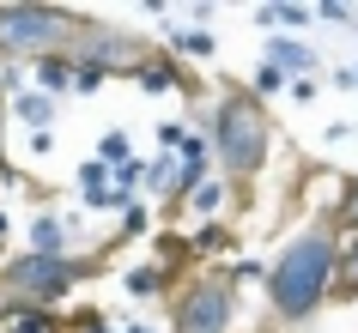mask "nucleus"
<instances>
[{"label":"nucleus","mask_w":358,"mask_h":333,"mask_svg":"<svg viewBox=\"0 0 358 333\" xmlns=\"http://www.w3.org/2000/svg\"><path fill=\"white\" fill-rule=\"evenodd\" d=\"M340 249H346V237L328 219L303 224L298 237H285V249L273 255V267L262 279V303L280 327H298L328 297H340Z\"/></svg>","instance_id":"nucleus-1"},{"label":"nucleus","mask_w":358,"mask_h":333,"mask_svg":"<svg viewBox=\"0 0 358 333\" xmlns=\"http://www.w3.org/2000/svg\"><path fill=\"white\" fill-rule=\"evenodd\" d=\"M207 140H213V164L225 182H255L273 158V121L267 103L249 85H225L207 110Z\"/></svg>","instance_id":"nucleus-2"},{"label":"nucleus","mask_w":358,"mask_h":333,"mask_svg":"<svg viewBox=\"0 0 358 333\" xmlns=\"http://www.w3.org/2000/svg\"><path fill=\"white\" fill-rule=\"evenodd\" d=\"M85 31L73 6H37V0H13L0 6V67H37L49 55H67L73 37Z\"/></svg>","instance_id":"nucleus-3"},{"label":"nucleus","mask_w":358,"mask_h":333,"mask_svg":"<svg viewBox=\"0 0 358 333\" xmlns=\"http://www.w3.org/2000/svg\"><path fill=\"white\" fill-rule=\"evenodd\" d=\"M243 303V279L231 267H201L170 297V333H231Z\"/></svg>","instance_id":"nucleus-4"},{"label":"nucleus","mask_w":358,"mask_h":333,"mask_svg":"<svg viewBox=\"0 0 358 333\" xmlns=\"http://www.w3.org/2000/svg\"><path fill=\"white\" fill-rule=\"evenodd\" d=\"M85 273H92V260H79V255H31V249H19L6 260V273H0V303L61 309Z\"/></svg>","instance_id":"nucleus-5"},{"label":"nucleus","mask_w":358,"mask_h":333,"mask_svg":"<svg viewBox=\"0 0 358 333\" xmlns=\"http://www.w3.org/2000/svg\"><path fill=\"white\" fill-rule=\"evenodd\" d=\"M146 43L140 37H128V31H115V24H103V19H85V31L73 37V49H67V61L73 67H97L103 79H115V73H140L146 67Z\"/></svg>","instance_id":"nucleus-6"},{"label":"nucleus","mask_w":358,"mask_h":333,"mask_svg":"<svg viewBox=\"0 0 358 333\" xmlns=\"http://www.w3.org/2000/svg\"><path fill=\"white\" fill-rule=\"evenodd\" d=\"M55 97L49 91H37V85H13V97H6V115L19 121V128H31V133H49L55 128Z\"/></svg>","instance_id":"nucleus-7"},{"label":"nucleus","mask_w":358,"mask_h":333,"mask_svg":"<svg viewBox=\"0 0 358 333\" xmlns=\"http://www.w3.org/2000/svg\"><path fill=\"white\" fill-rule=\"evenodd\" d=\"M267 61H273L285 79H316L322 73V55L310 43H298V37H267Z\"/></svg>","instance_id":"nucleus-8"},{"label":"nucleus","mask_w":358,"mask_h":333,"mask_svg":"<svg viewBox=\"0 0 358 333\" xmlns=\"http://www.w3.org/2000/svg\"><path fill=\"white\" fill-rule=\"evenodd\" d=\"M79 194H85V206H92V212H122V200H115V170L97 164V158H85V164H79Z\"/></svg>","instance_id":"nucleus-9"},{"label":"nucleus","mask_w":358,"mask_h":333,"mask_svg":"<svg viewBox=\"0 0 358 333\" xmlns=\"http://www.w3.org/2000/svg\"><path fill=\"white\" fill-rule=\"evenodd\" d=\"M255 24H262L267 37H292L303 24H316V6H303V0H273V6H255Z\"/></svg>","instance_id":"nucleus-10"},{"label":"nucleus","mask_w":358,"mask_h":333,"mask_svg":"<svg viewBox=\"0 0 358 333\" xmlns=\"http://www.w3.org/2000/svg\"><path fill=\"white\" fill-rule=\"evenodd\" d=\"M0 321L6 333H67L61 309H31V303H0Z\"/></svg>","instance_id":"nucleus-11"},{"label":"nucleus","mask_w":358,"mask_h":333,"mask_svg":"<svg viewBox=\"0 0 358 333\" xmlns=\"http://www.w3.org/2000/svg\"><path fill=\"white\" fill-rule=\"evenodd\" d=\"M67 237H73V224L61 219V212H37L31 219V255H67Z\"/></svg>","instance_id":"nucleus-12"},{"label":"nucleus","mask_w":358,"mask_h":333,"mask_svg":"<svg viewBox=\"0 0 358 333\" xmlns=\"http://www.w3.org/2000/svg\"><path fill=\"white\" fill-rule=\"evenodd\" d=\"M31 85H37V91H49V97H61V91H73L79 85V67L67 55H49V61H37V67H31Z\"/></svg>","instance_id":"nucleus-13"},{"label":"nucleus","mask_w":358,"mask_h":333,"mask_svg":"<svg viewBox=\"0 0 358 333\" xmlns=\"http://www.w3.org/2000/svg\"><path fill=\"white\" fill-rule=\"evenodd\" d=\"M134 79H140L146 91H176V85H189V73H182L176 55H146V67H140Z\"/></svg>","instance_id":"nucleus-14"},{"label":"nucleus","mask_w":358,"mask_h":333,"mask_svg":"<svg viewBox=\"0 0 358 333\" xmlns=\"http://www.w3.org/2000/svg\"><path fill=\"white\" fill-rule=\"evenodd\" d=\"M176 285V273L170 267H158V260H146V267H128L122 273V291L128 297H158V291H170Z\"/></svg>","instance_id":"nucleus-15"},{"label":"nucleus","mask_w":358,"mask_h":333,"mask_svg":"<svg viewBox=\"0 0 358 333\" xmlns=\"http://www.w3.org/2000/svg\"><path fill=\"white\" fill-rule=\"evenodd\" d=\"M231 188H237V182H225V176H207V182L189 194V212H201V219L213 224V219H219V212L231 206Z\"/></svg>","instance_id":"nucleus-16"},{"label":"nucleus","mask_w":358,"mask_h":333,"mask_svg":"<svg viewBox=\"0 0 358 333\" xmlns=\"http://www.w3.org/2000/svg\"><path fill=\"white\" fill-rule=\"evenodd\" d=\"M170 55L176 61H207L213 55V37L201 24H170Z\"/></svg>","instance_id":"nucleus-17"},{"label":"nucleus","mask_w":358,"mask_h":333,"mask_svg":"<svg viewBox=\"0 0 358 333\" xmlns=\"http://www.w3.org/2000/svg\"><path fill=\"white\" fill-rule=\"evenodd\" d=\"M231 249H237V230H231L225 219H213V224L194 230V255L201 260H219V255H231Z\"/></svg>","instance_id":"nucleus-18"},{"label":"nucleus","mask_w":358,"mask_h":333,"mask_svg":"<svg viewBox=\"0 0 358 333\" xmlns=\"http://www.w3.org/2000/svg\"><path fill=\"white\" fill-rule=\"evenodd\" d=\"M328 224H334L340 237H358V176L340 182V200L328 206Z\"/></svg>","instance_id":"nucleus-19"},{"label":"nucleus","mask_w":358,"mask_h":333,"mask_svg":"<svg viewBox=\"0 0 358 333\" xmlns=\"http://www.w3.org/2000/svg\"><path fill=\"white\" fill-rule=\"evenodd\" d=\"M97 164H110V170H128V164H140V158H134V140H128L122 128H110L103 140H97Z\"/></svg>","instance_id":"nucleus-20"},{"label":"nucleus","mask_w":358,"mask_h":333,"mask_svg":"<svg viewBox=\"0 0 358 333\" xmlns=\"http://www.w3.org/2000/svg\"><path fill=\"white\" fill-rule=\"evenodd\" d=\"M194 260V237H182V230H158V267H189Z\"/></svg>","instance_id":"nucleus-21"},{"label":"nucleus","mask_w":358,"mask_h":333,"mask_svg":"<svg viewBox=\"0 0 358 333\" xmlns=\"http://www.w3.org/2000/svg\"><path fill=\"white\" fill-rule=\"evenodd\" d=\"M285 85H292V79H285L280 67H273V61H262V67H255V79H249V91L262 97V103H267L273 91H285Z\"/></svg>","instance_id":"nucleus-22"},{"label":"nucleus","mask_w":358,"mask_h":333,"mask_svg":"<svg viewBox=\"0 0 358 333\" xmlns=\"http://www.w3.org/2000/svg\"><path fill=\"white\" fill-rule=\"evenodd\" d=\"M340 297H358V237H346L340 249Z\"/></svg>","instance_id":"nucleus-23"},{"label":"nucleus","mask_w":358,"mask_h":333,"mask_svg":"<svg viewBox=\"0 0 358 333\" xmlns=\"http://www.w3.org/2000/svg\"><path fill=\"white\" fill-rule=\"evenodd\" d=\"M146 230H152V212L140 200H128V206H122V224H115V237H146Z\"/></svg>","instance_id":"nucleus-24"},{"label":"nucleus","mask_w":358,"mask_h":333,"mask_svg":"<svg viewBox=\"0 0 358 333\" xmlns=\"http://www.w3.org/2000/svg\"><path fill=\"white\" fill-rule=\"evenodd\" d=\"M182 140H189V128H182L176 115H164V121H158V146H164V151H182Z\"/></svg>","instance_id":"nucleus-25"},{"label":"nucleus","mask_w":358,"mask_h":333,"mask_svg":"<svg viewBox=\"0 0 358 333\" xmlns=\"http://www.w3.org/2000/svg\"><path fill=\"white\" fill-rule=\"evenodd\" d=\"M316 19H328V24H352V6H346V0H322Z\"/></svg>","instance_id":"nucleus-26"},{"label":"nucleus","mask_w":358,"mask_h":333,"mask_svg":"<svg viewBox=\"0 0 358 333\" xmlns=\"http://www.w3.org/2000/svg\"><path fill=\"white\" fill-rule=\"evenodd\" d=\"M122 333H158V327H146V321H122Z\"/></svg>","instance_id":"nucleus-27"},{"label":"nucleus","mask_w":358,"mask_h":333,"mask_svg":"<svg viewBox=\"0 0 358 333\" xmlns=\"http://www.w3.org/2000/svg\"><path fill=\"white\" fill-rule=\"evenodd\" d=\"M0 242H6V212H0Z\"/></svg>","instance_id":"nucleus-28"}]
</instances>
